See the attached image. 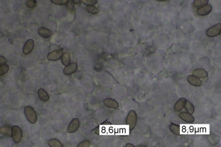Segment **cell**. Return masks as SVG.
Here are the masks:
<instances>
[{
	"label": "cell",
	"instance_id": "1",
	"mask_svg": "<svg viewBox=\"0 0 221 147\" xmlns=\"http://www.w3.org/2000/svg\"><path fill=\"white\" fill-rule=\"evenodd\" d=\"M25 117L28 121L32 123H35L36 121L37 117L36 112L31 106H26L25 108Z\"/></svg>",
	"mask_w": 221,
	"mask_h": 147
},
{
	"label": "cell",
	"instance_id": "2",
	"mask_svg": "<svg viewBox=\"0 0 221 147\" xmlns=\"http://www.w3.org/2000/svg\"><path fill=\"white\" fill-rule=\"evenodd\" d=\"M137 121V116L135 112L131 111L129 112L128 115L126 119V123L128 125L129 130H131L135 127Z\"/></svg>",
	"mask_w": 221,
	"mask_h": 147
},
{
	"label": "cell",
	"instance_id": "3",
	"mask_svg": "<svg viewBox=\"0 0 221 147\" xmlns=\"http://www.w3.org/2000/svg\"><path fill=\"white\" fill-rule=\"evenodd\" d=\"M12 137L16 143H19L22 137V131L18 126H14L12 128Z\"/></svg>",
	"mask_w": 221,
	"mask_h": 147
},
{
	"label": "cell",
	"instance_id": "4",
	"mask_svg": "<svg viewBox=\"0 0 221 147\" xmlns=\"http://www.w3.org/2000/svg\"><path fill=\"white\" fill-rule=\"evenodd\" d=\"M221 31V24L218 23L215 25H213L209 28L206 31V35L207 36L210 38H213L217 36L220 34Z\"/></svg>",
	"mask_w": 221,
	"mask_h": 147
},
{
	"label": "cell",
	"instance_id": "5",
	"mask_svg": "<svg viewBox=\"0 0 221 147\" xmlns=\"http://www.w3.org/2000/svg\"><path fill=\"white\" fill-rule=\"evenodd\" d=\"M63 55V50L62 49L54 50L48 54V59L51 61H57L62 58Z\"/></svg>",
	"mask_w": 221,
	"mask_h": 147
},
{
	"label": "cell",
	"instance_id": "6",
	"mask_svg": "<svg viewBox=\"0 0 221 147\" xmlns=\"http://www.w3.org/2000/svg\"><path fill=\"white\" fill-rule=\"evenodd\" d=\"M212 6L210 4H207L206 5L197 9V10L196 11V13L199 16H207L208 14H210L211 12L212 11Z\"/></svg>",
	"mask_w": 221,
	"mask_h": 147
},
{
	"label": "cell",
	"instance_id": "7",
	"mask_svg": "<svg viewBox=\"0 0 221 147\" xmlns=\"http://www.w3.org/2000/svg\"><path fill=\"white\" fill-rule=\"evenodd\" d=\"M80 126V121L78 119H73L67 127V130L69 133H72L75 132L78 130Z\"/></svg>",
	"mask_w": 221,
	"mask_h": 147
},
{
	"label": "cell",
	"instance_id": "8",
	"mask_svg": "<svg viewBox=\"0 0 221 147\" xmlns=\"http://www.w3.org/2000/svg\"><path fill=\"white\" fill-rule=\"evenodd\" d=\"M34 41L32 39L28 40L27 42H25V45H24V47L23 49V52L25 54V55H28L29 53L32 51V50L34 48Z\"/></svg>",
	"mask_w": 221,
	"mask_h": 147
},
{
	"label": "cell",
	"instance_id": "9",
	"mask_svg": "<svg viewBox=\"0 0 221 147\" xmlns=\"http://www.w3.org/2000/svg\"><path fill=\"white\" fill-rule=\"evenodd\" d=\"M77 69V64L75 63H73L65 67L63 72L65 75H69L74 73Z\"/></svg>",
	"mask_w": 221,
	"mask_h": 147
},
{
	"label": "cell",
	"instance_id": "10",
	"mask_svg": "<svg viewBox=\"0 0 221 147\" xmlns=\"http://www.w3.org/2000/svg\"><path fill=\"white\" fill-rule=\"evenodd\" d=\"M105 105L107 107L110 108H118V104L116 100L111 98H107L104 101Z\"/></svg>",
	"mask_w": 221,
	"mask_h": 147
},
{
	"label": "cell",
	"instance_id": "11",
	"mask_svg": "<svg viewBox=\"0 0 221 147\" xmlns=\"http://www.w3.org/2000/svg\"><path fill=\"white\" fill-rule=\"evenodd\" d=\"M186 99L184 97H182L178 100L174 105V110L176 112H179L182 110V108L185 106L186 103Z\"/></svg>",
	"mask_w": 221,
	"mask_h": 147
},
{
	"label": "cell",
	"instance_id": "12",
	"mask_svg": "<svg viewBox=\"0 0 221 147\" xmlns=\"http://www.w3.org/2000/svg\"><path fill=\"white\" fill-rule=\"evenodd\" d=\"M193 76L197 78H205L207 77L208 73L206 70L201 68L195 69L192 72Z\"/></svg>",
	"mask_w": 221,
	"mask_h": 147
},
{
	"label": "cell",
	"instance_id": "13",
	"mask_svg": "<svg viewBox=\"0 0 221 147\" xmlns=\"http://www.w3.org/2000/svg\"><path fill=\"white\" fill-rule=\"evenodd\" d=\"M187 79L189 83L193 86H201V81L193 75L188 76Z\"/></svg>",
	"mask_w": 221,
	"mask_h": 147
},
{
	"label": "cell",
	"instance_id": "14",
	"mask_svg": "<svg viewBox=\"0 0 221 147\" xmlns=\"http://www.w3.org/2000/svg\"><path fill=\"white\" fill-rule=\"evenodd\" d=\"M38 34L43 38H48L53 35V32L47 28H40L38 29Z\"/></svg>",
	"mask_w": 221,
	"mask_h": 147
},
{
	"label": "cell",
	"instance_id": "15",
	"mask_svg": "<svg viewBox=\"0 0 221 147\" xmlns=\"http://www.w3.org/2000/svg\"><path fill=\"white\" fill-rule=\"evenodd\" d=\"M179 117L180 119L184 120L185 122L192 123L194 121L195 119L193 116L191 115V114L188 113V112H181L179 115Z\"/></svg>",
	"mask_w": 221,
	"mask_h": 147
},
{
	"label": "cell",
	"instance_id": "16",
	"mask_svg": "<svg viewBox=\"0 0 221 147\" xmlns=\"http://www.w3.org/2000/svg\"><path fill=\"white\" fill-rule=\"evenodd\" d=\"M38 94L40 100L43 101H48L49 100V96L48 93L44 89H40L38 92Z\"/></svg>",
	"mask_w": 221,
	"mask_h": 147
},
{
	"label": "cell",
	"instance_id": "17",
	"mask_svg": "<svg viewBox=\"0 0 221 147\" xmlns=\"http://www.w3.org/2000/svg\"><path fill=\"white\" fill-rule=\"evenodd\" d=\"M1 133L5 136H10L12 135V129L10 126H5L0 128Z\"/></svg>",
	"mask_w": 221,
	"mask_h": 147
},
{
	"label": "cell",
	"instance_id": "18",
	"mask_svg": "<svg viewBox=\"0 0 221 147\" xmlns=\"http://www.w3.org/2000/svg\"><path fill=\"white\" fill-rule=\"evenodd\" d=\"M169 128L173 133L175 134L176 135H180L181 133L180 126L179 125L171 123L170 125H169Z\"/></svg>",
	"mask_w": 221,
	"mask_h": 147
},
{
	"label": "cell",
	"instance_id": "19",
	"mask_svg": "<svg viewBox=\"0 0 221 147\" xmlns=\"http://www.w3.org/2000/svg\"><path fill=\"white\" fill-rule=\"evenodd\" d=\"M208 2V0H196L193 2V6L195 8L199 9L207 5Z\"/></svg>",
	"mask_w": 221,
	"mask_h": 147
},
{
	"label": "cell",
	"instance_id": "20",
	"mask_svg": "<svg viewBox=\"0 0 221 147\" xmlns=\"http://www.w3.org/2000/svg\"><path fill=\"white\" fill-rule=\"evenodd\" d=\"M62 62L65 66H67L70 64V56L69 53H65L63 54L62 57Z\"/></svg>",
	"mask_w": 221,
	"mask_h": 147
},
{
	"label": "cell",
	"instance_id": "21",
	"mask_svg": "<svg viewBox=\"0 0 221 147\" xmlns=\"http://www.w3.org/2000/svg\"><path fill=\"white\" fill-rule=\"evenodd\" d=\"M48 145L51 147H64L60 141L55 139H51L48 141Z\"/></svg>",
	"mask_w": 221,
	"mask_h": 147
},
{
	"label": "cell",
	"instance_id": "22",
	"mask_svg": "<svg viewBox=\"0 0 221 147\" xmlns=\"http://www.w3.org/2000/svg\"><path fill=\"white\" fill-rule=\"evenodd\" d=\"M185 110L188 112L189 114H193L195 111V108L193 105L189 101H187L185 105Z\"/></svg>",
	"mask_w": 221,
	"mask_h": 147
},
{
	"label": "cell",
	"instance_id": "23",
	"mask_svg": "<svg viewBox=\"0 0 221 147\" xmlns=\"http://www.w3.org/2000/svg\"><path fill=\"white\" fill-rule=\"evenodd\" d=\"M86 9L87 11L92 14H97L99 12V9L93 6H87Z\"/></svg>",
	"mask_w": 221,
	"mask_h": 147
},
{
	"label": "cell",
	"instance_id": "24",
	"mask_svg": "<svg viewBox=\"0 0 221 147\" xmlns=\"http://www.w3.org/2000/svg\"><path fill=\"white\" fill-rule=\"evenodd\" d=\"M9 69V67L7 64H2L0 65V75H5L6 73L8 72Z\"/></svg>",
	"mask_w": 221,
	"mask_h": 147
},
{
	"label": "cell",
	"instance_id": "25",
	"mask_svg": "<svg viewBox=\"0 0 221 147\" xmlns=\"http://www.w3.org/2000/svg\"><path fill=\"white\" fill-rule=\"evenodd\" d=\"M25 5H26L27 7L28 8H29V9H33V8L36 7V1L28 0V1H26Z\"/></svg>",
	"mask_w": 221,
	"mask_h": 147
},
{
	"label": "cell",
	"instance_id": "26",
	"mask_svg": "<svg viewBox=\"0 0 221 147\" xmlns=\"http://www.w3.org/2000/svg\"><path fill=\"white\" fill-rule=\"evenodd\" d=\"M67 7L69 11H70L71 12H74L75 11V6H74V2L73 1L69 0L68 1L67 3Z\"/></svg>",
	"mask_w": 221,
	"mask_h": 147
},
{
	"label": "cell",
	"instance_id": "27",
	"mask_svg": "<svg viewBox=\"0 0 221 147\" xmlns=\"http://www.w3.org/2000/svg\"><path fill=\"white\" fill-rule=\"evenodd\" d=\"M82 2L87 6H91L97 3L96 0H82Z\"/></svg>",
	"mask_w": 221,
	"mask_h": 147
},
{
	"label": "cell",
	"instance_id": "28",
	"mask_svg": "<svg viewBox=\"0 0 221 147\" xmlns=\"http://www.w3.org/2000/svg\"><path fill=\"white\" fill-rule=\"evenodd\" d=\"M51 1L56 5H63L67 4L68 2L67 0H51Z\"/></svg>",
	"mask_w": 221,
	"mask_h": 147
},
{
	"label": "cell",
	"instance_id": "29",
	"mask_svg": "<svg viewBox=\"0 0 221 147\" xmlns=\"http://www.w3.org/2000/svg\"><path fill=\"white\" fill-rule=\"evenodd\" d=\"M90 141H84L81 142L80 144H78V147H90Z\"/></svg>",
	"mask_w": 221,
	"mask_h": 147
},
{
	"label": "cell",
	"instance_id": "30",
	"mask_svg": "<svg viewBox=\"0 0 221 147\" xmlns=\"http://www.w3.org/2000/svg\"><path fill=\"white\" fill-rule=\"evenodd\" d=\"M6 62H7V61H6V59L5 58V57H4L2 56H0V64H1V65H2V64H6Z\"/></svg>",
	"mask_w": 221,
	"mask_h": 147
},
{
	"label": "cell",
	"instance_id": "31",
	"mask_svg": "<svg viewBox=\"0 0 221 147\" xmlns=\"http://www.w3.org/2000/svg\"><path fill=\"white\" fill-rule=\"evenodd\" d=\"M126 147H135V145H133V144H130V143H128V144H127L126 145Z\"/></svg>",
	"mask_w": 221,
	"mask_h": 147
},
{
	"label": "cell",
	"instance_id": "32",
	"mask_svg": "<svg viewBox=\"0 0 221 147\" xmlns=\"http://www.w3.org/2000/svg\"><path fill=\"white\" fill-rule=\"evenodd\" d=\"M73 2H74V3H77V4H78V3H80V2H81V1H79V0H78V1H73Z\"/></svg>",
	"mask_w": 221,
	"mask_h": 147
},
{
	"label": "cell",
	"instance_id": "33",
	"mask_svg": "<svg viewBox=\"0 0 221 147\" xmlns=\"http://www.w3.org/2000/svg\"><path fill=\"white\" fill-rule=\"evenodd\" d=\"M138 147H146V146H144V145H140V146H139Z\"/></svg>",
	"mask_w": 221,
	"mask_h": 147
},
{
	"label": "cell",
	"instance_id": "34",
	"mask_svg": "<svg viewBox=\"0 0 221 147\" xmlns=\"http://www.w3.org/2000/svg\"><path fill=\"white\" fill-rule=\"evenodd\" d=\"M220 36H221V33H220Z\"/></svg>",
	"mask_w": 221,
	"mask_h": 147
}]
</instances>
